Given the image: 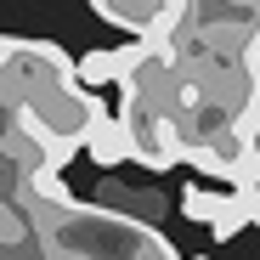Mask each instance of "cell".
I'll return each mask as SVG.
<instances>
[{
    "instance_id": "6da1fadb",
    "label": "cell",
    "mask_w": 260,
    "mask_h": 260,
    "mask_svg": "<svg viewBox=\"0 0 260 260\" xmlns=\"http://www.w3.org/2000/svg\"><path fill=\"white\" fill-rule=\"evenodd\" d=\"M46 243L62 260H181L153 226L108 209H74V204L46 226Z\"/></svg>"
},
{
    "instance_id": "7a4b0ae2",
    "label": "cell",
    "mask_w": 260,
    "mask_h": 260,
    "mask_svg": "<svg viewBox=\"0 0 260 260\" xmlns=\"http://www.w3.org/2000/svg\"><path fill=\"white\" fill-rule=\"evenodd\" d=\"M181 215L204 221L215 232V243L238 238V226H249V192H209V187H187L181 192Z\"/></svg>"
},
{
    "instance_id": "3957f363",
    "label": "cell",
    "mask_w": 260,
    "mask_h": 260,
    "mask_svg": "<svg viewBox=\"0 0 260 260\" xmlns=\"http://www.w3.org/2000/svg\"><path fill=\"white\" fill-rule=\"evenodd\" d=\"M91 6L113 28H130L142 40H164L170 34V17H176V0H91Z\"/></svg>"
},
{
    "instance_id": "277c9868",
    "label": "cell",
    "mask_w": 260,
    "mask_h": 260,
    "mask_svg": "<svg viewBox=\"0 0 260 260\" xmlns=\"http://www.w3.org/2000/svg\"><path fill=\"white\" fill-rule=\"evenodd\" d=\"M85 153H91L96 164H124V158H130L124 130H119V119H113L108 108H96L91 119H85Z\"/></svg>"
},
{
    "instance_id": "5b68a950",
    "label": "cell",
    "mask_w": 260,
    "mask_h": 260,
    "mask_svg": "<svg viewBox=\"0 0 260 260\" xmlns=\"http://www.w3.org/2000/svg\"><path fill=\"white\" fill-rule=\"evenodd\" d=\"M243 192V187H238ZM249 226H260V187H249Z\"/></svg>"
},
{
    "instance_id": "8992f818",
    "label": "cell",
    "mask_w": 260,
    "mask_h": 260,
    "mask_svg": "<svg viewBox=\"0 0 260 260\" xmlns=\"http://www.w3.org/2000/svg\"><path fill=\"white\" fill-rule=\"evenodd\" d=\"M12 51H17V40H6V34H0V68H12Z\"/></svg>"
},
{
    "instance_id": "52a82bcc",
    "label": "cell",
    "mask_w": 260,
    "mask_h": 260,
    "mask_svg": "<svg viewBox=\"0 0 260 260\" xmlns=\"http://www.w3.org/2000/svg\"><path fill=\"white\" fill-rule=\"evenodd\" d=\"M198 260H209V254H198Z\"/></svg>"
}]
</instances>
